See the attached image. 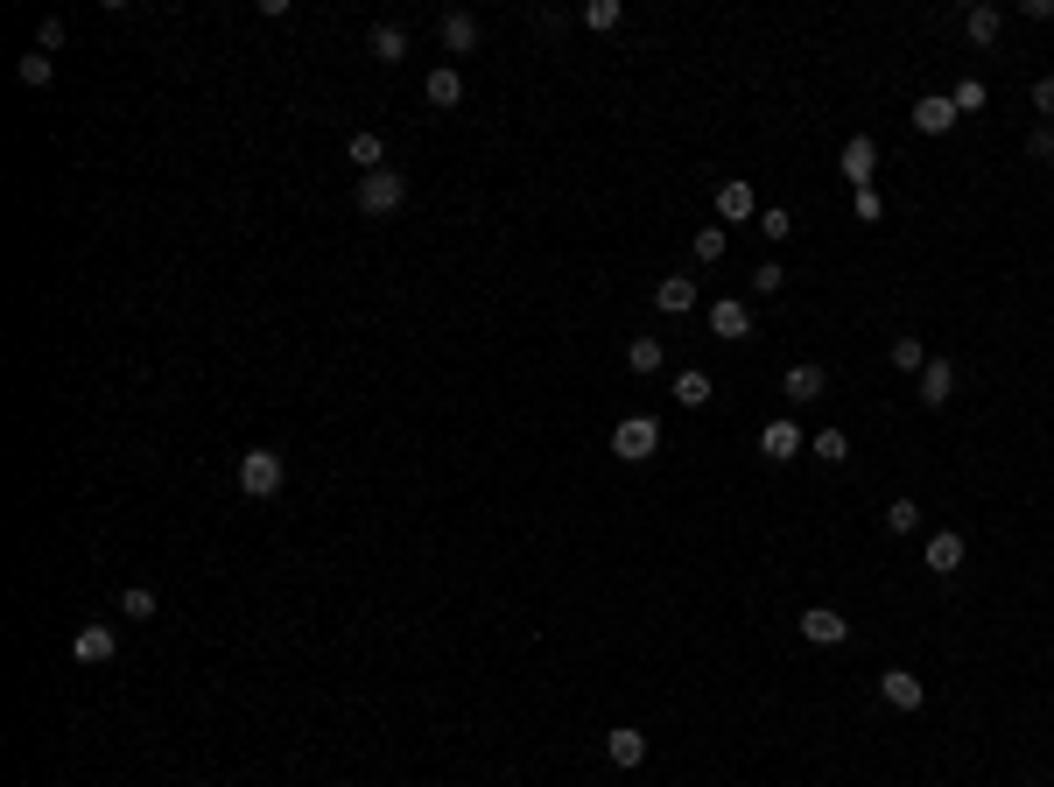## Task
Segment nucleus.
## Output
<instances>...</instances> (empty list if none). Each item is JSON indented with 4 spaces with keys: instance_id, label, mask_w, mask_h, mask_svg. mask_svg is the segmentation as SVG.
<instances>
[{
    "instance_id": "nucleus-1",
    "label": "nucleus",
    "mask_w": 1054,
    "mask_h": 787,
    "mask_svg": "<svg viewBox=\"0 0 1054 787\" xmlns=\"http://www.w3.org/2000/svg\"><path fill=\"white\" fill-rule=\"evenodd\" d=\"M289 485V457L281 450H240V493L246 499H275Z\"/></svg>"
},
{
    "instance_id": "nucleus-2",
    "label": "nucleus",
    "mask_w": 1054,
    "mask_h": 787,
    "mask_svg": "<svg viewBox=\"0 0 1054 787\" xmlns=\"http://www.w3.org/2000/svg\"><path fill=\"white\" fill-rule=\"evenodd\" d=\"M401 204H408V176H401V169L359 176V212H366V218H394Z\"/></svg>"
},
{
    "instance_id": "nucleus-3",
    "label": "nucleus",
    "mask_w": 1054,
    "mask_h": 787,
    "mask_svg": "<svg viewBox=\"0 0 1054 787\" xmlns=\"http://www.w3.org/2000/svg\"><path fill=\"white\" fill-rule=\"evenodd\" d=\"M655 450H661V422H655V415H626V422L612 429V457H619V465H647Z\"/></svg>"
},
{
    "instance_id": "nucleus-4",
    "label": "nucleus",
    "mask_w": 1054,
    "mask_h": 787,
    "mask_svg": "<svg viewBox=\"0 0 1054 787\" xmlns=\"http://www.w3.org/2000/svg\"><path fill=\"white\" fill-rule=\"evenodd\" d=\"M837 176L858 183V190H872V176H879V141H872V134H851L843 155H837Z\"/></svg>"
},
{
    "instance_id": "nucleus-5",
    "label": "nucleus",
    "mask_w": 1054,
    "mask_h": 787,
    "mask_svg": "<svg viewBox=\"0 0 1054 787\" xmlns=\"http://www.w3.org/2000/svg\"><path fill=\"white\" fill-rule=\"evenodd\" d=\"M801 640L809 647H843L851 640V619L829 612V605H809V612H801Z\"/></svg>"
},
{
    "instance_id": "nucleus-6",
    "label": "nucleus",
    "mask_w": 1054,
    "mask_h": 787,
    "mask_svg": "<svg viewBox=\"0 0 1054 787\" xmlns=\"http://www.w3.org/2000/svg\"><path fill=\"white\" fill-rule=\"evenodd\" d=\"M71 655H78L85 668H106L113 655H120V633H113L106 619H92V626H78V640H71Z\"/></svg>"
},
{
    "instance_id": "nucleus-7",
    "label": "nucleus",
    "mask_w": 1054,
    "mask_h": 787,
    "mask_svg": "<svg viewBox=\"0 0 1054 787\" xmlns=\"http://www.w3.org/2000/svg\"><path fill=\"white\" fill-rule=\"evenodd\" d=\"M605 760H612L619 774H633V766L647 760V732L640 724H612V732H605Z\"/></svg>"
},
{
    "instance_id": "nucleus-8",
    "label": "nucleus",
    "mask_w": 1054,
    "mask_h": 787,
    "mask_svg": "<svg viewBox=\"0 0 1054 787\" xmlns=\"http://www.w3.org/2000/svg\"><path fill=\"white\" fill-rule=\"evenodd\" d=\"M780 394H788L795 408H809V401H823V394H829V366H815V359L788 366V380H780Z\"/></svg>"
},
{
    "instance_id": "nucleus-9",
    "label": "nucleus",
    "mask_w": 1054,
    "mask_h": 787,
    "mask_svg": "<svg viewBox=\"0 0 1054 787\" xmlns=\"http://www.w3.org/2000/svg\"><path fill=\"white\" fill-rule=\"evenodd\" d=\"M922 562H928L935 576H956L963 570V534L956 528H935L928 542H922Z\"/></svg>"
},
{
    "instance_id": "nucleus-10",
    "label": "nucleus",
    "mask_w": 1054,
    "mask_h": 787,
    "mask_svg": "<svg viewBox=\"0 0 1054 787\" xmlns=\"http://www.w3.org/2000/svg\"><path fill=\"white\" fill-rule=\"evenodd\" d=\"M956 120H963V113H956L949 92H922V99H914V134H949Z\"/></svg>"
},
{
    "instance_id": "nucleus-11",
    "label": "nucleus",
    "mask_w": 1054,
    "mask_h": 787,
    "mask_svg": "<svg viewBox=\"0 0 1054 787\" xmlns=\"http://www.w3.org/2000/svg\"><path fill=\"white\" fill-rule=\"evenodd\" d=\"M718 218H732V226L760 218V198H752V183H746V176H724V183H718Z\"/></svg>"
},
{
    "instance_id": "nucleus-12",
    "label": "nucleus",
    "mask_w": 1054,
    "mask_h": 787,
    "mask_svg": "<svg viewBox=\"0 0 1054 787\" xmlns=\"http://www.w3.org/2000/svg\"><path fill=\"white\" fill-rule=\"evenodd\" d=\"M879 696H886V710H922L928 703L922 675H907V668H886V675H879Z\"/></svg>"
},
{
    "instance_id": "nucleus-13",
    "label": "nucleus",
    "mask_w": 1054,
    "mask_h": 787,
    "mask_svg": "<svg viewBox=\"0 0 1054 787\" xmlns=\"http://www.w3.org/2000/svg\"><path fill=\"white\" fill-rule=\"evenodd\" d=\"M760 450L774 457V465H788V457H801V450H809V436H801V429L788 422V415H774V422L760 429Z\"/></svg>"
},
{
    "instance_id": "nucleus-14",
    "label": "nucleus",
    "mask_w": 1054,
    "mask_h": 787,
    "mask_svg": "<svg viewBox=\"0 0 1054 787\" xmlns=\"http://www.w3.org/2000/svg\"><path fill=\"white\" fill-rule=\"evenodd\" d=\"M710 338H752V309L738 295H718L710 303Z\"/></svg>"
},
{
    "instance_id": "nucleus-15",
    "label": "nucleus",
    "mask_w": 1054,
    "mask_h": 787,
    "mask_svg": "<svg viewBox=\"0 0 1054 787\" xmlns=\"http://www.w3.org/2000/svg\"><path fill=\"white\" fill-rule=\"evenodd\" d=\"M655 309H661V317H689V309H696V281L689 275H661L655 281Z\"/></svg>"
},
{
    "instance_id": "nucleus-16",
    "label": "nucleus",
    "mask_w": 1054,
    "mask_h": 787,
    "mask_svg": "<svg viewBox=\"0 0 1054 787\" xmlns=\"http://www.w3.org/2000/svg\"><path fill=\"white\" fill-rule=\"evenodd\" d=\"M436 36H443V50H450V56H471V50H479V14L450 8V14H443V28H436Z\"/></svg>"
},
{
    "instance_id": "nucleus-17",
    "label": "nucleus",
    "mask_w": 1054,
    "mask_h": 787,
    "mask_svg": "<svg viewBox=\"0 0 1054 787\" xmlns=\"http://www.w3.org/2000/svg\"><path fill=\"white\" fill-rule=\"evenodd\" d=\"M999 28H1005V14L991 8V0H977V8H963V36H970L977 50H991V42H999Z\"/></svg>"
},
{
    "instance_id": "nucleus-18",
    "label": "nucleus",
    "mask_w": 1054,
    "mask_h": 787,
    "mask_svg": "<svg viewBox=\"0 0 1054 787\" xmlns=\"http://www.w3.org/2000/svg\"><path fill=\"white\" fill-rule=\"evenodd\" d=\"M422 99H429V106H436V113L465 106V78H457L450 64H436V71H429V85H422Z\"/></svg>"
},
{
    "instance_id": "nucleus-19",
    "label": "nucleus",
    "mask_w": 1054,
    "mask_h": 787,
    "mask_svg": "<svg viewBox=\"0 0 1054 787\" xmlns=\"http://www.w3.org/2000/svg\"><path fill=\"white\" fill-rule=\"evenodd\" d=\"M949 394H956V366H949V359H928L922 366V408H942Z\"/></svg>"
},
{
    "instance_id": "nucleus-20",
    "label": "nucleus",
    "mask_w": 1054,
    "mask_h": 787,
    "mask_svg": "<svg viewBox=\"0 0 1054 787\" xmlns=\"http://www.w3.org/2000/svg\"><path fill=\"white\" fill-rule=\"evenodd\" d=\"M366 50H373L380 64H401V56H408V28H401V22H373V36H366Z\"/></svg>"
},
{
    "instance_id": "nucleus-21",
    "label": "nucleus",
    "mask_w": 1054,
    "mask_h": 787,
    "mask_svg": "<svg viewBox=\"0 0 1054 787\" xmlns=\"http://www.w3.org/2000/svg\"><path fill=\"white\" fill-rule=\"evenodd\" d=\"M345 155L359 162V176H373V169H388V141H380V134H352L345 141Z\"/></svg>"
},
{
    "instance_id": "nucleus-22",
    "label": "nucleus",
    "mask_w": 1054,
    "mask_h": 787,
    "mask_svg": "<svg viewBox=\"0 0 1054 787\" xmlns=\"http://www.w3.org/2000/svg\"><path fill=\"white\" fill-rule=\"evenodd\" d=\"M689 254L703 261V267H718L724 254H732V232H724V226H703V232H696V240H689Z\"/></svg>"
},
{
    "instance_id": "nucleus-23",
    "label": "nucleus",
    "mask_w": 1054,
    "mask_h": 787,
    "mask_svg": "<svg viewBox=\"0 0 1054 787\" xmlns=\"http://www.w3.org/2000/svg\"><path fill=\"white\" fill-rule=\"evenodd\" d=\"M809 457H823V465H843V457H851V436H843V429H815V436H809Z\"/></svg>"
},
{
    "instance_id": "nucleus-24",
    "label": "nucleus",
    "mask_w": 1054,
    "mask_h": 787,
    "mask_svg": "<svg viewBox=\"0 0 1054 787\" xmlns=\"http://www.w3.org/2000/svg\"><path fill=\"white\" fill-rule=\"evenodd\" d=\"M675 401H682V408H710V373H696V366L675 373Z\"/></svg>"
},
{
    "instance_id": "nucleus-25",
    "label": "nucleus",
    "mask_w": 1054,
    "mask_h": 787,
    "mask_svg": "<svg viewBox=\"0 0 1054 787\" xmlns=\"http://www.w3.org/2000/svg\"><path fill=\"white\" fill-rule=\"evenodd\" d=\"M14 78H22V85H50L56 78V56L50 50H28L22 64H14Z\"/></svg>"
},
{
    "instance_id": "nucleus-26",
    "label": "nucleus",
    "mask_w": 1054,
    "mask_h": 787,
    "mask_svg": "<svg viewBox=\"0 0 1054 787\" xmlns=\"http://www.w3.org/2000/svg\"><path fill=\"white\" fill-rule=\"evenodd\" d=\"M626 366H633V373H661V338H633Z\"/></svg>"
},
{
    "instance_id": "nucleus-27",
    "label": "nucleus",
    "mask_w": 1054,
    "mask_h": 787,
    "mask_svg": "<svg viewBox=\"0 0 1054 787\" xmlns=\"http://www.w3.org/2000/svg\"><path fill=\"white\" fill-rule=\"evenodd\" d=\"M893 366H900V373H922V366H928V345H922V338H893Z\"/></svg>"
},
{
    "instance_id": "nucleus-28",
    "label": "nucleus",
    "mask_w": 1054,
    "mask_h": 787,
    "mask_svg": "<svg viewBox=\"0 0 1054 787\" xmlns=\"http://www.w3.org/2000/svg\"><path fill=\"white\" fill-rule=\"evenodd\" d=\"M760 232H766V240H788V232H795V212H788V204H766V212H760Z\"/></svg>"
},
{
    "instance_id": "nucleus-29",
    "label": "nucleus",
    "mask_w": 1054,
    "mask_h": 787,
    "mask_svg": "<svg viewBox=\"0 0 1054 787\" xmlns=\"http://www.w3.org/2000/svg\"><path fill=\"white\" fill-rule=\"evenodd\" d=\"M949 99H956V113H985V106H991L985 78H963V85H956V92H949Z\"/></svg>"
},
{
    "instance_id": "nucleus-30",
    "label": "nucleus",
    "mask_w": 1054,
    "mask_h": 787,
    "mask_svg": "<svg viewBox=\"0 0 1054 787\" xmlns=\"http://www.w3.org/2000/svg\"><path fill=\"white\" fill-rule=\"evenodd\" d=\"M120 612L127 619H155V591H148V584H127L120 591Z\"/></svg>"
},
{
    "instance_id": "nucleus-31",
    "label": "nucleus",
    "mask_w": 1054,
    "mask_h": 787,
    "mask_svg": "<svg viewBox=\"0 0 1054 787\" xmlns=\"http://www.w3.org/2000/svg\"><path fill=\"white\" fill-rule=\"evenodd\" d=\"M752 289H760V295H780V289H788V267H780V261H760V267H752Z\"/></svg>"
},
{
    "instance_id": "nucleus-32",
    "label": "nucleus",
    "mask_w": 1054,
    "mask_h": 787,
    "mask_svg": "<svg viewBox=\"0 0 1054 787\" xmlns=\"http://www.w3.org/2000/svg\"><path fill=\"white\" fill-rule=\"evenodd\" d=\"M619 14H626L619 0H591V8H584V28H598V36H605V28H619Z\"/></svg>"
},
{
    "instance_id": "nucleus-33",
    "label": "nucleus",
    "mask_w": 1054,
    "mask_h": 787,
    "mask_svg": "<svg viewBox=\"0 0 1054 787\" xmlns=\"http://www.w3.org/2000/svg\"><path fill=\"white\" fill-rule=\"evenodd\" d=\"M886 528H893V534H914V528H922V507H914V499H893V507H886Z\"/></svg>"
},
{
    "instance_id": "nucleus-34",
    "label": "nucleus",
    "mask_w": 1054,
    "mask_h": 787,
    "mask_svg": "<svg viewBox=\"0 0 1054 787\" xmlns=\"http://www.w3.org/2000/svg\"><path fill=\"white\" fill-rule=\"evenodd\" d=\"M1027 155H1033V162H1047V155H1054V120H1041V127L1027 134Z\"/></svg>"
},
{
    "instance_id": "nucleus-35",
    "label": "nucleus",
    "mask_w": 1054,
    "mask_h": 787,
    "mask_svg": "<svg viewBox=\"0 0 1054 787\" xmlns=\"http://www.w3.org/2000/svg\"><path fill=\"white\" fill-rule=\"evenodd\" d=\"M64 36H71V28H64V22H56V14H50V22L36 28V50H64Z\"/></svg>"
},
{
    "instance_id": "nucleus-36",
    "label": "nucleus",
    "mask_w": 1054,
    "mask_h": 787,
    "mask_svg": "<svg viewBox=\"0 0 1054 787\" xmlns=\"http://www.w3.org/2000/svg\"><path fill=\"white\" fill-rule=\"evenodd\" d=\"M1033 113H1047V120H1054V71H1047V78H1033Z\"/></svg>"
},
{
    "instance_id": "nucleus-37",
    "label": "nucleus",
    "mask_w": 1054,
    "mask_h": 787,
    "mask_svg": "<svg viewBox=\"0 0 1054 787\" xmlns=\"http://www.w3.org/2000/svg\"><path fill=\"white\" fill-rule=\"evenodd\" d=\"M851 212H858V218H865V226H872V218L886 212V198H879V190H858V204H851Z\"/></svg>"
}]
</instances>
